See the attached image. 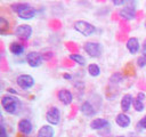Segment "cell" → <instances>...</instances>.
Wrapping results in <instances>:
<instances>
[{"label":"cell","instance_id":"obj_28","mask_svg":"<svg viewBox=\"0 0 146 137\" xmlns=\"http://www.w3.org/2000/svg\"><path fill=\"white\" fill-rule=\"evenodd\" d=\"M113 5H115V6H125L127 1H113Z\"/></svg>","mask_w":146,"mask_h":137},{"label":"cell","instance_id":"obj_4","mask_svg":"<svg viewBox=\"0 0 146 137\" xmlns=\"http://www.w3.org/2000/svg\"><path fill=\"white\" fill-rule=\"evenodd\" d=\"M32 33H33L32 26L29 25V24H21L14 31L15 37H17L22 41H27L32 37Z\"/></svg>","mask_w":146,"mask_h":137},{"label":"cell","instance_id":"obj_14","mask_svg":"<svg viewBox=\"0 0 146 137\" xmlns=\"http://www.w3.org/2000/svg\"><path fill=\"white\" fill-rule=\"evenodd\" d=\"M115 123L120 127V128H128L131 124V118L125 114V113H119L115 116Z\"/></svg>","mask_w":146,"mask_h":137},{"label":"cell","instance_id":"obj_11","mask_svg":"<svg viewBox=\"0 0 146 137\" xmlns=\"http://www.w3.org/2000/svg\"><path fill=\"white\" fill-rule=\"evenodd\" d=\"M108 127H111V123L105 118H96L92 119L90 122V128L94 130H103L104 128H108Z\"/></svg>","mask_w":146,"mask_h":137},{"label":"cell","instance_id":"obj_32","mask_svg":"<svg viewBox=\"0 0 146 137\" xmlns=\"http://www.w3.org/2000/svg\"><path fill=\"white\" fill-rule=\"evenodd\" d=\"M116 137H124V136H116Z\"/></svg>","mask_w":146,"mask_h":137},{"label":"cell","instance_id":"obj_10","mask_svg":"<svg viewBox=\"0 0 146 137\" xmlns=\"http://www.w3.org/2000/svg\"><path fill=\"white\" fill-rule=\"evenodd\" d=\"M57 98L63 105H70L73 102V94L68 89H60L57 92Z\"/></svg>","mask_w":146,"mask_h":137},{"label":"cell","instance_id":"obj_16","mask_svg":"<svg viewBox=\"0 0 146 137\" xmlns=\"http://www.w3.org/2000/svg\"><path fill=\"white\" fill-rule=\"evenodd\" d=\"M146 95L144 92H138L137 94V97L133 98V103H132V107L135 108L136 112H143L144 108H145V105H144V99H145Z\"/></svg>","mask_w":146,"mask_h":137},{"label":"cell","instance_id":"obj_19","mask_svg":"<svg viewBox=\"0 0 146 137\" xmlns=\"http://www.w3.org/2000/svg\"><path fill=\"white\" fill-rule=\"evenodd\" d=\"M24 46H23V43H21V42H18V41H13L10 45H9V51L13 54V55H16V56H18V55H22L23 53H24Z\"/></svg>","mask_w":146,"mask_h":137},{"label":"cell","instance_id":"obj_25","mask_svg":"<svg viewBox=\"0 0 146 137\" xmlns=\"http://www.w3.org/2000/svg\"><path fill=\"white\" fill-rule=\"evenodd\" d=\"M137 66L138 67H145L146 66V53H143L137 58Z\"/></svg>","mask_w":146,"mask_h":137},{"label":"cell","instance_id":"obj_6","mask_svg":"<svg viewBox=\"0 0 146 137\" xmlns=\"http://www.w3.org/2000/svg\"><path fill=\"white\" fill-rule=\"evenodd\" d=\"M133 3H130L127 1V5L119 10V16L124 21H132L136 18V8L132 6Z\"/></svg>","mask_w":146,"mask_h":137},{"label":"cell","instance_id":"obj_21","mask_svg":"<svg viewBox=\"0 0 146 137\" xmlns=\"http://www.w3.org/2000/svg\"><path fill=\"white\" fill-rule=\"evenodd\" d=\"M31 5L29 3V2H15V3H11L10 5V9L14 11V13H16V14H18V13H21L22 10H24L25 8H27V7H30Z\"/></svg>","mask_w":146,"mask_h":137},{"label":"cell","instance_id":"obj_2","mask_svg":"<svg viewBox=\"0 0 146 137\" xmlns=\"http://www.w3.org/2000/svg\"><path fill=\"white\" fill-rule=\"evenodd\" d=\"M74 30L76 32H79L80 34H82L83 37H90L96 32V26L87 21H76L73 25Z\"/></svg>","mask_w":146,"mask_h":137},{"label":"cell","instance_id":"obj_9","mask_svg":"<svg viewBox=\"0 0 146 137\" xmlns=\"http://www.w3.org/2000/svg\"><path fill=\"white\" fill-rule=\"evenodd\" d=\"M17 128H18V131L22 134V135H30L33 130V124L32 122L29 120V119H21L17 123Z\"/></svg>","mask_w":146,"mask_h":137},{"label":"cell","instance_id":"obj_33","mask_svg":"<svg viewBox=\"0 0 146 137\" xmlns=\"http://www.w3.org/2000/svg\"><path fill=\"white\" fill-rule=\"evenodd\" d=\"M145 27H146V22H145Z\"/></svg>","mask_w":146,"mask_h":137},{"label":"cell","instance_id":"obj_26","mask_svg":"<svg viewBox=\"0 0 146 137\" xmlns=\"http://www.w3.org/2000/svg\"><path fill=\"white\" fill-rule=\"evenodd\" d=\"M137 127L138 128H141V129H145L146 130V115H144L137 123Z\"/></svg>","mask_w":146,"mask_h":137},{"label":"cell","instance_id":"obj_20","mask_svg":"<svg viewBox=\"0 0 146 137\" xmlns=\"http://www.w3.org/2000/svg\"><path fill=\"white\" fill-rule=\"evenodd\" d=\"M68 58L71 61H73L74 63H76L78 65L80 66H86L87 65V59L83 55L81 54H78V53H73V54H70L68 55Z\"/></svg>","mask_w":146,"mask_h":137},{"label":"cell","instance_id":"obj_7","mask_svg":"<svg viewBox=\"0 0 146 137\" xmlns=\"http://www.w3.org/2000/svg\"><path fill=\"white\" fill-rule=\"evenodd\" d=\"M46 120L50 126H57L60 122V111L57 106H51L46 113Z\"/></svg>","mask_w":146,"mask_h":137},{"label":"cell","instance_id":"obj_29","mask_svg":"<svg viewBox=\"0 0 146 137\" xmlns=\"http://www.w3.org/2000/svg\"><path fill=\"white\" fill-rule=\"evenodd\" d=\"M63 79H65V80H71V79H72V75H71L70 73H64V74H63Z\"/></svg>","mask_w":146,"mask_h":137},{"label":"cell","instance_id":"obj_12","mask_svg":"<svg viewBox=\"0 0 146 137\" xmlns=\"http://www.w3.org/2000/svg\"><path fill=\"white\" fill-rule=\"evenodd\" d=\"M125 47H127L128 51L131 55H136L139 51V49H140V43H139L138 38H136V37L129 38L128 41H127V43H125Z\"/></svg>","mask_w":146,"mask_h":137},{"label":"cell","instance_id":"obj_8","mask_svg":"<svg viewBox=\"0 0 146 137\" xmlns=\"http://www.w3.org/2000/svg\"><path fill=\"white\" fill-rule=\"evenodd\" d=\"M26 63L31 67H39L43 62V55L39 51H30L26 54Z\"/></svg>","mask_w":146,"mask_h":137},{"label":"cell","instance_id":"obj_1","mask_svg":"<svg viewBox=\"0 0 146 137\" xmlns=\"http://www.w3.org/2000/svg\"><path fill=\"white\" fill-rule=\"evenodd\" d=\"M1 106L5 112L13 115L18 114L23 108L22 100L17 96L10 95V94H6L1 97Z\"/></svg>","mask_w":146,"mask_h":137},{"label":"cell","instance_id":"obj_31","mask_svg":"<svg viewBox=\"0 0 146 137\" xmlns=\"http://www.w3.org/2000/svg\"><path fill=\"white\" fill-rule=\"evenodd\" d=\"M17 137H26V136H25V135H22V134H21V135H18Z\"/></svg>","mask_w":146,"mask_h":137},{"label":"cell","instance_id":"obj_5","mask_svg":"<svg viewBox=\"0 0 146 137\" xmlns=\"http://www.w3.org/2000/svg\"><path fill=\"white\" fill-rule=\"evenodd\" d=\"M16 83L21 89L27 90L35 84V80L31 74H19L16 79Z\"/></svg>","mask_w":146,"mask_h":137},{"label":"cell","instance_id":"obj_17","mask_svg":"<svg viewBox=\"0 0 146 137\" xmlns=\"http://www.w3.org/2000/svg\"><path fill=\"white\" fill-rule=\"evenodd\" d=\"M80 111H81V113H82L83 115H86V116H94V115L96 114V110H95L94 105H92L89 100H84V102L81 104Z\"/></svg>","mask_w":146,"mask_h":137},{"label":"cell","instance_id":"obj_15","mask_svg":"<svg viewBox=\"0 0 146 137\" xmlns=\"http://www.w3.org/2000/svg\"><path fill=\"white\" fill-rule=\"evenodd\" d=\"M36 9L34 8V7H32V6H30V7H27V8H25L24 10H22L21 13H18L17 14V16H18V18H21V19H24V21H29V19H32V18H34L35 17V15H36Z\"/></svg>","mask_w":146,"mask_h":137},{"label":"cell","instance_id":"obj_22","mask_svg":"<svg viewBox=\"0 0 146 137\" xmlns=\"http://www.w3.org/2000/svg\"><path fill=\"white\" fill-rule=\"evenodd\" d=\"M87 71H88V73H89V75H91V76H98V75L100 74V67H99V65L96 64V63L89 64L88 67H87Z\"/></svg>","mask_w":146,"mask_h":137},{"label":"cell","instance_id":"obj_13","mask_svg":"<svg viewBox=\"0 0 146 137\" xmlns=\"http://www.w3.org/2000/svg\"><path fill=\"white\" fill-rule=\"evenodd\" d=\"M132 103H133V97L131 94H124L120 100V106H121V110L123 113L128 112L131 106H132Z\"/></svg>","mask_w":146,"mask_h":137},{"label":"cell","instance_id":"obj_27","mask_svg":"<svg viewBox=\"0 0 146 137\" xmlns=\"http://www.w3.org/2000/svg\"><path fill=\"white\" fill-rule=\"evenodd\" d=\"M0 130H1V135H0V137H8V136H7V130H6V127H5L3 124H1Z\"/></svg>","mask_w":146,"mask_h":137},{"label":"cell","instance_id":"obj_3","mask_svg":"<svg viewBox=\"0 0 146 137\" xmlns=\"http://www.w3.org/2000/svg\"><path fill=\"white\" fill-rule=\"evenodd\" d=\"M83 50L84 53L91 57V58H98L102 56V53H103V47L99 42H96V41H87L84 45H83Z\"/></svg>","mask_w":146,"mask_h":137},{"label":"cell","instance_id":"obj_30","mask_svg":"<svg viewBox=\"0 0 146 137\" xmlns=\"http://www.w3.org/2000/svg\"><path fill=\"white\" fill-rule=\"evenodd\" d=\"M7 91H8V94H10V95H11V94H13V95H16V94H17L13 88H8V89H7Z\"/></svg>","mask_w":146,"mask_h":137},{"label":"cell","instance_id":"obj_18","mask_svg":"<svg viewBox=\"0 0 146 137\" xmlns=\"http://www.w3.org/2000/svg\"><path fill=\"white\" fill-rule=\"evenodd\" d=\"M55 135V129L50 124H44L42 126L36 134V137H54Z\"/></svg>","mask_w":146,"mask_h":137},{"label":"cell","instance_id":"obj_23","mask_svg":"<svg viewBox=\"0 0 146 137\" xmlns=\"http://www.w3.org/2000/svg\"><path fill=\"white\" fill-rule=\"evenodd\" d=\"M8 32H9V22H8L6 18L1 17V18H0V33H1L2 35H5V34H7Z\"/></svg>","mask_w":146,"mask_h":137},{"label":"cell","instance_id":"obj_24","mask_svg":"<svg viewBox=\"0 0 146 137\" xmlns=\"http://www.w3.org/2000/svg\"><path fill=\"white\" fill-rule=\"evenodd\" d=\"M123 78H124V76H123L121 73L115 72V73H113L112 76L110 78V81H111L112 83H120V82L123 80Z\"/></svg>","mask_w":146,"mask_h":137}]
</instances>
